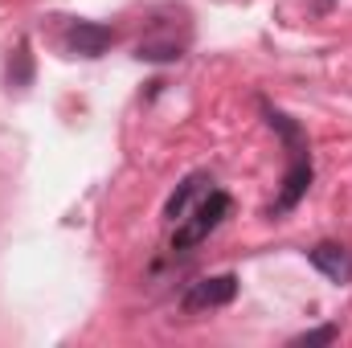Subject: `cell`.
I'll list each match as a JSON object with an SVG mask.
<instances>
[{
  "label": "cell",
  "mask_w": 352,
  "mask_h": 348,
  "mask_svg": "<svg viewBox=\"0 0 352 348\" xmlns=\"http://www.w3.org/2000/svg\"><path fill=\"white\" fill-rule=\"evenodd\" d=\"M266 111V123L278 131V140L287 144V176H283V188H278V197L270 201V217L278 221V217H287L299 201H303V193L311 188V152H307V131L291 119V115H283V111H274V107H263Z\"/></svg>",
  "instance_id": "1"
},
{
  "label": "cell",
  "mask_w": 352,
  "mask_h": 348,
  "mask_svg": "<svg viewBox=\"0 0 352 348\" xmlns=\"http://www.w3.org/2000/svg\"><path fill=\"white\" fill-rule=\"evenodd\" d=\"M230 209H234L230 193H226V188H209V197H201V205L192 209V217L173 234V250H192V246H201V242L230 217Z\"/></svg>",
  "instance_id": "2"
},
{
  "label": "cell",
  "mask_w": 352,
  "mask_h": 348,
  "mask_svg": "<svg viewBox=\"0 0 352 348\" xmlns=\"http://www.w3.org/2000/svg\"><path fill=\"white\" fill-rule=\"evenodd\" d=\"M238 295V274H213L188 287L184 295V312H209V307H226Z\"/></svg>",
  "instance_id": "3"
},
{
  "label": "cell",
  "mask_w": 352,
  "mask_h": 348,
  "mask_svg": "<svg viewBox=\"0 0 352 348\" xmlns=\"http://www.w3.org/2000/svg\"><path fill=\"white\" fill-rule=\"evenodd\" d=\"M62 41H66V50L78 54V58H102V54L115 45V29L94 25V21H74Z\"/></svg>",
  "instance_id": "4"
},
{
  "label": "cell",
  "mask_w": 352,
  "mask_h": 348,
  "mask_svg": "<svg viewBox=\"0 0 352 348\" xmlns=\"http://www.w3.org/2000/svg\"><path fill=\"white\" fill-rule=\"evenodd\" d=\"M307 262L320 270V274H328L332 283H352V250L349 246H336V242H320L316 250H307Z\"/></svg>",
  "instance_id": "5"
},
{
  "label": "cell",
  "mask_w": 352,
  "mask_h": 348,
  "mask_svg": "<svg viewBox=\"0 0 352 348\" xmlns=\"http://www.w3.org/2000/svg\"><path fill=\"white\" fill-rule=\"evenodd\" d=\"M180 54H184V41H176V37H144L135 45L140 62H176Z\"/></svg>",
  "instance_id": "6"
},
{
  "label": "cell",
  "mask_w": 352,
  "mask_h": 348,
  "mask_svg": "<svg viewBox=\"0 0 352 348\" xmlns=\"http://www.w3.org/2000/svg\"><path fill=\"white\" fill-rule=\"evenodd\" d=\"M205 180H209L205 173H192V176H184V180H180V188H176L173 197H168V205H164V217H168V221H176V217L192 205V197L205 188Z\"/></svg>",
  "instance_id": "7"
},
{
  "label": "cell",
  "mask_w": 352,
  "mask_h": 348,
  "mask_svg": "<svg viewBox=\"0 0 352 348\" xmlns=\"http://www.w3.org/2000/svg\"><path fill=\"white\" fill-rule=\"evenodd\" d=\"M29 78H33V62H29V45L21 41L16 54L8 58V90H25Z\"/></svg>",
  "instance_id": "8"
},
{
  "label": "cell",
  "mask_w": 352,
  "mask_h": 348,
  "mask_svg": "<svg viewBox=\"0 0 352 348\" xmlns=\"http://www.w3.org/2000/svg\"><path fill=\"white\" fill-rule=\"evenodd\" d=\"M336 340H340V328H336V324H328V328H311V332L295 336L291 345H295V348H316V345H336Z\"/></svg>",
  "instance_id": "9"
}]
</instances>
